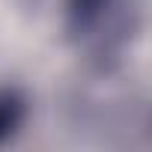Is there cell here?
<instances>
[{"instance_id": "obj_2", "label": "cell", "mask_w": 152, "mask_h": 152, "mask_svg": "<svg viewBox=\"0 0 152 152\" xmlns=\"http://www.w3.org/2000/svg\"><path fill=\"white\" fill-rule=\"evenodd\" d=\"M27 119V96L18 87H0V146L9 143Z\"/></svg>"}, {"instance_id": "obj_1", "label": "cell", "mask_w": 152, "mask_h": 152, "mask_svg": "<svg viewBox=\"0 0 152 152\" xmlns=\"http://www.w3.org/2000/svg\"><path fill=\"white\" fill-rule=\"evenodd\" d=\"M140 27L137 0H66V33L99 69L119 63Z\"/></svg>"}]
</instances>
